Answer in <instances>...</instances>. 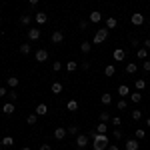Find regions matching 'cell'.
Instances as JSON below:
<instances>
[{
  "label": "cell",
  "instance_id": "obj_27",
  "mask_svg": "<svg viewBox=\"0 0 150 150\" xmlns=\"http://www.w3.org/2000/svg\"><path fill=\"white\" fill-rule=\"evenodd\" d=\"M116 18H112V16H110V18H108V20H106V28H108V30H110V28H116Z\"/></svg>",
  "mask_w": 150,
  "mask_h": 150
},
{
  "label": "cell",
  "instance_id": "obj_21",
  "mask_svg": "<svg viewBox=\"0 0 150 150\" xmlns=\"http://www.w3.org/2000/svg\"><path fill=\"white\" fill-rule=\"evenodd\" d=\"M130 100H132V104H138L140 100H142V94L140 92H132L130 94Z\"/></svg>",
  "mask_w": 150,
  "mask_h": 150
},
{
  "label": "cell",
  "instance_id": "obj_20",
  "mask_svg": "<svg viewBox=\"0 0 150 150\" xmlns=\"http://www.w3.org/2000/svg\"><path fill=\"white\" fill-rule=\"evenodd\" d=\"M0 144H2V146H12V144H14V138H12V136H4V138L0 140Z\"/></svg>",
  "mask_w": 150,
  "mask_h": 150
},
{
  "label": "cell",
  "instance_id": "obj_33",
  "mask_svg": "<svg viewBox=\"0 0 150 150\" xmlns=\"http://www.w3.org/2000/svg\"><path fill=\"white\" fill-rule=\"evenodd\" d=\"M140 118H142V112H140V110H132V120H134V122H138Z\"/></svg>",
  "mask_w": 150,
  "mask_h": 150
},
{
  "label": "cell",
  "instance_id": "obj_16",
  "mask_svg": "<svg viewBox=\"0 0 150 150\" xmlns=\"http://www.w3.org/2000/svg\"><path fill=\"white\" fill-rule=\"evenodd\" d=\"M80 50L84 52V54H86V52H90V50H92V44H90L88 40H84V42L80 44Z\"/></svg>",
  "mask_w": 150,
  "mask_h": 150
},
{
  "label": "cell",
  "instance_id": "obj_34",
  "mask_svg": "<svg viewBox=\"0 0 150 150\" xmlns=\"http://www.w3.org/2000/svg\"><path fill=\"white\" fill-rule=\"evenodd\" d=\"M136 56H138V58H146V56H148V52H146V48H138V52H136Z\"/></svg>",
  "mask_w": 150,
  "mask_h": 150
},
{
  "label": "cell",
  "instance_id": "obj_52",
  "mask_svg": "<svg viewBox=\"0 0 150 150\" xmlns=\"http://www.w3.org/2000/svg\"><path fill=\"white\" fill-rule=\"evenodd\" d=\"M0 22H2V18H0Z\"/></svg>",
  "mask_w": 150,
  "mask_h": 150
},
{
  "label": "cell",
  "instance_id": "obj_23",
  "mask_svg": "<svg viewBox=\"0 0 150 150\" xmlns=\"http://www.w3.org/2000/svg\"><path fill=\"white\" fill-rule=\"evenodd\" d=\"M100 20H102L100 12H90V22H100Z\"/></svg>",
  "mask_w": 150,
  "mask_h": 150
},
{
  "label": "cell",
  "instance_id": "obj_45",
  "mask_svg": "<svg viewBox=\"0 0 150 150\" xmlns=\"http://www.w3.org/2000/svg\"><path fill=\"white\" fill-rule=\"evenodd\" d=\"M6 94H8V92H6V88H4V86H0V98H2V96H6Z\"/></svg>",
  "mask_w": 150,
  "mask_h": 150
},
{
  "label": "cell",
  "instance_id": "obj_30",
  "mask_svg": "<svg viewBox=\"0 0 150 150\" xmlns=\"http://www.w3.org/2000/svg\"><path fill=\"white\" fill-rule=\"evenodd\" d=\"M66 132H68L70 136H78V126H68V128H66Z\"/></svg>",
  "mask_w": 150,
  "mask_h": 150
},
{
  "label": "cell",
  "instance_id": "obj_7",
  "mask_svg": "<svg viewBox=\"0 0 150 150\" xmlns=\"http://www.w3.org/2000/svg\"><path fill=\"white\" fill-rule=\"evenodd\" d=\"M66 134H68V132H66V128H62V126L54 128V138H56V140H64Z\"/></svg>",
  "mask_w": 150,
  "mask_h": 150
},
{
  "label": "cell",
  "instance_id": "obj_43",
  "mask_svg": "<svg viewBox=\"0 0 150 150\" xmlns=\"http://www.w3.org/2000/svg\"><path fill=\"white\" fill-rule=\"evenodd\" d=\"M80 68H82V70H88V68H90V62H82Z\"/></svg>",
  "mask_w": 150,
  "mask_h": 150
},
{
  "label": "cell",
  "instance_id": "obj_24",
  "mask_svg": "<svg viewBox=\"0 0 150 150\" xmlns=\"http://www.w3.org/2000/svg\"><path fill=\"white\" fill-rule=\"evenodd\" d=\"M104 74H106V76H114V74H116V68L112 66V64H108V66L104 68Z\"/></svg>",
  "mask_w": 150,
  "mask_h": 150
},
{
  "label": "cell",
  "instance_id": "obj_4",
  "mask_svg": "<svg viewBox=\"0 0 150 150\" xmlns=\"http://www.w3.org/2000/svg\"><path fill=\"white\" fill-rule=\"evenodd\" d=\"M86 144H88V134H78L76 136V146L78 148H86Z\"/></svg>",
  "mask_w": 150,
  "mask_h": 150
},
{
  "label": "cell",
  "instance_id": "obj_29",
  "mask_svg": "<svg viewBox=\"0 0 150 150\" xmlns=\"http://www.w3.org/2000/svg\"><path fill=\"white\" fill-rule=\"evenodd\" d=\"M52 92H54V94L62 92V84H60V82H54V84H52Z\"/></svg>",
  "mask_w": 150,
  "mask_h": 150
},
{
  "label": "cell",
  "instance_id": "obj_44",
  "mask_svg": "<svg viewBox=\"0 0 150 150\" xmlns=\"http://www.w3.org/2000/svg\"><path fill=\"white\" fill-rule=\"evenodd\" d=\"M142 46H144V48H146V50H148V48H150V38H146V40L142 42Z\"/></svg>",
  "mask_w": 150,
  "mask_h": 150
},
{
  "label": "cell",
  "instance_id": "obj_13",
  "mask_svg": "<svg viewBox=\"0 0 150 150\" xmlns=\"http://www.w3.org/2000/svg\"><path fill=\"white\" fill-rule=\"evenodd\" d=\"M66 108H68L70 112H76V110H78V102H76L74 98H70L68 102H66Z\"/></svg>",
  "mask_w": 150,
  "mask_h": 150
},
{
  "label": "cell",
  "instance_id": "obj_12",
  "mask_svg": "<svg viewBox=\"0 0 150 150\" xmlns=\"http://www.w3.org/2000/svg\"><path fill=\"white\" fill-rule=\"evenodd\" d=\"M138 146H140L138 140L132 138V140H126V144H124V150H138Z\"/></svg>",
  "mask_w": 150,
  "mask_h": 150
},
{
  "label": "cell",
  "instance_id": "obj_37",
  "mask_svg": "<svg viewBox=\"0 0 150 150\" xmlns=\"http://www.w3.org/2000/svg\"><path fill=\"white\" fill-rule=\"evenodd\" d=\"M112 136H114L116 140H120V138H122V132H120V128H116L114 132H112Z\"/></svg>",
  "mask_w": 150,
  "mask_h": 150
},
{
  "label": "cell",
  "instance_id": "obj_3",
  "mask_svg": "<svg viewBox=\"0 0 150 150\" xmlns=\"http://www.w3.org/2000/svg\"><path fill=\"white\" fill-rule=\"evenodd\" d=\"M130 20H132L134 26H142V24H144V14H142V12H134Z\"/></svg>",
  "mask_w": 150,
  "mask_h": 150
},
{
  "label": "cell",
  "instance_id": "obj_25",
  "mask_svg": "<svg viewBox=\"0 0 150 150\" xmlns=\"http://www.w3.org/2000/svg\"><path fill=\"white\" fill-rule=\"evenodd\" d=\"M118 94H120V96H128V94H130V90H128V86H126V84L118 86Z\"/></svg>",
  "mask_w": 150,
  "mask_h": 150
},
{
  "label": "cell",
  "instance_id": "obj_49",
  "mask_svg": "<svg viewBox=\"0 0 150 150\" xmlns=\"http://www.w3.org/2000/svg\"><path fill=\"white\" fill-rule=\"evenodd\" d=\"M28 2H30L32 6H36V4H38V0H28Z\"/></svg>",
  "mask_w": 150,
  "mask_h": 150
},
{
  "label": "cell",
  "instance_id": "obj_38",
  "mask_svg": "<svg viewBox=\"0 0 150 150\" xmlns=\"http://www.w3.org/2000/svg\"><path fill=\"white\" fill-rule=\"evenodd\" d=\"M8 98H10L12 102H14V100L18 98V92H14V90H10V92H8Z\"/></svg>",
  "mask_w": 150,
  "mask_h": 150
},
{
  "label": "cell",
  "instance_id": "obj_6",
  "mask_svg": "<svg viewBox=\"0 0 150 150\" xmlns=\"http://www.w3.org/2000/svg\"><path fill=\"white\" fill-rule=\"evenodd\" d=\"M14 110H16V106L12 102H4V106H2V112L6 116H10V114H14Z\"/></svg>",
  "mask_w": 150,
  "mask_h": 150
},
{
  "label": "cell",
  "instance_id": "obj_1",
  "mask_svg": "<svg viewBox=\"0 0 150 150\" xmlns=\"http://www.w3.org/2000/svg\"><path fill=\"white\" fill-rule=\"evenodd\" d=\"M108 144H110V140H108L106 134H96L92 138V148L94 150H104V148H108Z\"/></svg>",
  "mask_w": 150,
  "mask_h": 150
},
{
  "label": "cell",
  "instance_id": "obj_32",
  "mask_svg": "<svg viewBox=\"0 0 150 150\" xmlns=\"http://www.w3.org/2000/svg\"><path fill=\"white\" fill-rule=\"evenodd\" d=\"M8 86H10V88H16V86H18V78H16V76H10V78H8Z\"/></svg>",
  "mask_w": 150,
  "mask_h": 150
},
{
  "label": "cell",
  "instance_id": "obj_39",
  "mask_svg": "<svg viewBox=\"0 0 150 150\" xmlns=\"http://www.w3.org/2000/svg\"><path fill=\"white\" fill-rule=\"evenodd\" d=\"M52 70H54V72H60V70H62V64H60V62H54Z\"/></svg>",
  "mask_w": 150,
  "mask_h": 150
},
{
  "label": "cell",
  "instance_id": "obj_10",
  "mask_svg": "<svg viewBox=\"0 0 150 150\" xmlns=\"http://www.w3.org/2000/svg\"><path fill=\"white\" fill-rule=\"evenodd\" d=\"M112 58H114V60H118V62H120V60H124V58H126V52H124V50H122V48H116L114 52H112Z\"/></svg>",
  "mask_w": 150,
  "mask_h": 150
},
{
  "label": "cell",
  "instance_id": "obj_11",
  "mask_svg": "<svg viewBox=\"0 0 150 150\" xmlns=\"http://www.w3.org/2000/svg\"><path fill=\"white\" fill-rule=\"evenodd\" d=\"M62 40H64V32H62V30H56V32H52V42H54V44H60Z\"/></svg>",
  "mask_w": 150,
  "mask_h": 150
},
{
  "label": "cell",
  "instance_id": "obj_19",
  "mask_svg": "<svg viewBox=\"0 0 150 150\" xmlns=\"http://www.w3.org/2000/svg\"><path fill=\"white\" fill-rule=\"evenodd\" d=\"M134 86H136V90H144L146 88V80L144 78H138V80L134 82Z\"/></svg>",
  "mask_w": 150,
  "mask_h": 150
},
{
  "label": "cell",
  "instance_id": "obj_46",
  "mask_svg": "<svg viewBox=\"0 0 150 150\" xmlns=\"http://www.w3.org/2000/svg\"><path fill=\"white\" fill-rule=\"evenodd\" d=\"M96 134H98V132H96V130H90V132H88V138H94V136H96Z\"/></svg>",
  "mask_w": 150,
  "mask_h": 150
},
{
  "label": "cell",
  "instance_id": "obj_48",
  "mask_svg": "<svg viewBox=\"0 0 150 150\" xmlns=\"http://www.w3.org/2000/svg\"><path fill=\"white\" fill-rule=\"evenodd\" d=\"M108 150H118V146L116 144H108Z\"/></svg>",
  "mask_w": 150,
  "mask_h": 150
},
{
  "label": "cell",
  "instance_id": "obj_22",
  "mask_svg": "<svg viewBox=\"0 0 150 150\" xmlns=\"http://www.w3.org/2000/svg\"><path fill=\"white\" fill-rule=\"evenodd\" d=\"M96 132H98V134H106V132H108V124H104V122H100V124L96 126Z\"/></svg>",
  "mask_w": 150,
  "mask_h": 150
},
{
  "label": "cell",
  "instance_id": "obj_18",
  "mask_svg": "<svg viewBox=\"0 0 150 150\" xmlns=\"http://www.w3.org/2000/svg\"><path fill=\"white\" fill-rule=\"evenodd\" d=\"M30 20H32V16H30V14H22V16H20V24H22V26H28Z\"/></svg>",
  "mask_w": 150,
  "mask_h": 150
},
{
  "label": "cell",
  "instance_id": "obj_17",
  "mask_svg": "<svg viewBox=\"0 0 150 150\" xmlns=\"http://www.w3.org/2000/svg\"><path fill=\"white\" fill-rule=\"evenodd\" d=\"M136 70H138V66H136L134 62H128L126 64V72L128 74H136Z\"/></svg>",
  "mask_w": 150,
  "mask_h": 150
},
{
  "label": "cell",
  "instance_id": "obj_41",
  "mask_svg": "<svg viewBox=\"0 0 150 150\" xmlns=\"http://www.w3.org/2000/svg\"><path fill=\"white\" fill-rule=\"evenodd\" d=\"M142 68L146 70V72H150V60H144V64H142Z\"/></svg>",
  "mask_w": 150,
  "mask_h": 150
},
{
  "label": "cell",
  "instance_id": "obj_5",
  "mask_svg": "<svg viewBox=\"0 0 150 150\" xmlns=\"http://www.w3.org/2000/svg\"><path fill=\"white\" fill-rule=\"evenodd\" d=\"M40 34H42V32H40V28H30V30H28V40H32V42H34V40L40 38Z\"/></svg>",
  "mask_w": 150,
  "mask_h": 150
},
{
  "label": "cell",
  "instance_id": "obj_47",
  "mask_svg": "<svg viewBox=\"0 0 150 150\" xmlns=\"http://www.w3.org/2000/svg\"><path fill=\"white\" fill-rule=\"evenodd\" d=\"M40 150H52V148H50V144H42V146H40Z\"/></svg>",
  "mask_w": 150,
  "mask_h": 150
},
{
  "label": "cell",
  "instance_id": "obj_9",
  "mask_svg": "<svg viewBox=\"0 0 150 150\" xmlns=\"http://www.w3.org/2000/svg\"><path fill=\"white\" fill-rule=\"evenodd\" d=\"M34 20H36V24H46V20H48V14H46V12H36Z\"/></svg>",
  "mask_w": 150,
  "mask_h": 150
},
{
  "label": "cell",
  "instance_id": "obj_35",
  "mask_svg": "<svg viewBox=\"0 0 150 150\" xmlns=\"http://www.w3.org/2000/svg\"><path fill=\"white\" fill-rule=\"evenodd\" d=\"M108 120H110V114H108L106 110H104V112H100V122H108Z\"/></svg>",
  "mask_w": 150,
  "mask_h": 150
},
{
  "label": "cell",
  "instance_id": "obj_50",
  "mask_svg": "<svg viewBox=\"0 0 150 150\" xmlns=\"http://www.w3.org/2000/svg\"><path fill=\"white\" fill-rule=\"evenodd\" d=\"M146 124H148V128H150V116H148V120H146Z\"/></svg>",
  "mask_w": 150,
  "mask_h": 150
},
{
  "label": "cell",
  "instance_id": "obj_28",
  "mask_svg": "<svg viewBox=\"0 0 150 150\" xmlns=\"http://www.w3.org/2000/svg\"><path fill=\"white\" fill-rule=\"evenodd\" d=\"M110 102H112V96H110L108 92H104L102 94V104H104V106H108Z\"/></svg>",
  "mask_w": 150,
  "mask_h": 150
},
{
  "label": "cell",
  "instance_id": "obj_51",
  "mask_svg": "<svg viewBox=\"0 0 150 150\" xmlns=\"http://www.w3.org/2000/svg\"><path fill=\"white\" fill-rule=\"evenodd\" d=\"M22 150H30V148H28V146H24V148H22Z\"/></svg>",
  "mask_w": 150,
  "mask_h": 150
},
{
  "label": "cell",
  "instance_id": "obj_14",
  "mask_svg": "<svg viewBox=\"0 0 150 150\" xmlns=\"http://www.w3.org/2000/svg\"><path fill=\"white\" fill-rule=\"evenodd\" d=\"M66 70H68V72H76V70H78V62H76V60H68V62H66Z\"/></svg>",
  "mask_w": 150,
  "mask_h": 150
},
{
  "label": "cell",
  "instance_id": "obj_15",
  "mask_svg": "<svg viewBox=\"0 0 150 150\" xmlns=\"http://www.w3.org/2000/svg\"><path fill=\"white\" fill-rule=\"evenodd\" d=\"M48 112V106L46 104H38V106H36V114L38 116H44Z\"/></svg>",
  "mask_w": 150,
  "mask_h": 150
},
{
  "label": "cell",
  "instance_id": "obj_8",
  "mask_svg": "<svg viewBox=\"0 0 150 150\" xmlns=\"http://www.w3.org/2000/svg\"><path fill=\"white\" fill-rule=\"evenodd\" d=\"M36 60H38V62H46V60H48V52L44 50V48L36 50Z\"/></svg>",
  "mask_w": 150,
  "mask_h": 150
},
{
  "label": "cell",
  "instance_id": "obj_42",
  "mask_svg": "<svg viewBox=\"0 0 150 150\" xmlns=\"http://www.w3.org/2000/svg\"><path fill=\"white\" fill-rule=\"evenodd\" d=\"M124 108H126V100H120L118 102V110H124Z\"/></svg>",
  "mask_w": 150,
  "mask_h": 150
},
{
  "label": "cell",
  "instance_id": "obj_40",
  "mask_svg": "<svg viewBox=\"0 0 150 150\" xmlns=\"http://www.w3.org/2000/svg\"><path fill=\"white\" fill-rule=\"evenodd\" d=\"M144 136H146V134H144V130L138 128V130H136V138H144Z\"/></svg>",
  "mask_w": 150,
  "mask_h": 150
},
{
  "label": "cell",
  "instance_id": "obj_36",
  "mask_svg": "<svg viewBox=\"0 0 150 150\" xmlns=\"http://www.w3.org/2000/svg\"><path fill=\"white\" fill-rule=\"evenodd\" d=\"M110 122H112V124H114L116 128H118V126H120V124H122V120H120L118 116H114V118H110Z\"/></svg>",
  "mask_w": 150,
  "mask_h": 150
},
{
  "label": "cell",
  "instance_id": "obj_26",
  "mask_svg": "<svg viewBox=\"0 0 150 150\" xmlns=\"http://www.w3.org/2000/svg\"><path fill=\"white\" fill-rule=\"evenodd\" d=\"M26 122H28L30 126H34L36 122H38V114H30V116H28V118H26Z\"/></svg>",
  "mask_w": 150,
  "mask_h": 150
},
{
  "label": "cell",
  "instance_id": "obj_31",
  "mask_svg": "<svg viewBox=\"0 0 150 150\" xmlns=\"http://www.w3.org/2000/svg\"><path fill=\"white\" fill-rule=\"evenodd\" d=\"M30 50H32L30 44H20V52H22V54H30Z\"/></svg>",
  "mask_w": 150,
  "mask_h": 150
},
{
  "label": "cell",
  "instance_id": "obj_2",
  "mask_svg": "<svg viewBox=\"0 0 150 150\" xmlns=\"http://www.w3.org/2000/svg\"><path fill=\"white\" fill-rule=\"evenodd\" d=\"M106 38H108V28H98L94 34V44H102Z\"/></svg>",
  "mask_w": 150,
  "mask_h": 150
}]
</instances>
